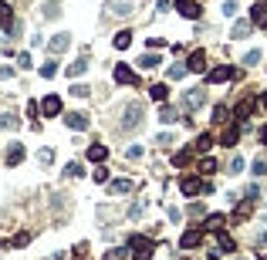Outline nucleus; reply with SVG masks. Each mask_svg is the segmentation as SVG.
<instances>
[{
	"mask_svg": "<svg viewBox=\"0 0 267 260\" xmlns=\"http://www.w3.org/2000/svg\"><path fill=\"white\" fill-rule=\"evenodd\" d=\"M142 118H145L142 102H129V105H125V112H122V128H139Z\"/></svg>",
	"mask_w": 267,
	"mask_h": 260,
	"instance_id": "nucleus-1",
	"label": "nucleus"
},
{
	"mask_svg": "<svg viewBox=\"0 0 267 260\" xmlns=\"http://www.w3.org/2000/svg\"><path fill=\"white\" fill-rule=\"evenodd\" d=\"M179 189H183V196H196V192H213V186L203 182L200 176H183V179H179Z\"/></svg>",
	"mask_w": 267,
	"mask_h": 260,
	"instance_id": "nucleus-2",
	"label": "nucleus"
},
{
	"mask_svg": "<svg viewBox=\"0 0 267 260\" xmlns=\"http://www.w3.org/2000/svg\"><path fill=\"white\" fill-rule=\"evenodd\" d=\"M203 105H206V91L203 88H189L186 95H183V112H196V108H203Z\"/></svg>",
	"mask_w": 267,
	"mask_h": 260,
	"instance_id": "nucleus-3",
	"label": "nucleus"
},
{
	"mask_svg": "<svg viewBox=\"0 0 267 260\" xmlns=\"http://www.w3.org/2000/svg\"><path fill=\"white\" fill-rule=\"evenodd\" d=\"M129 247H132L135 260H149V257H152V240H149V237H132Z\"/></svg>",
	"mask_w": 267,
	"mask_h": 260,
	"instance_id": "nucleus-4",
	"label": "nucleus"
},
{
	"mask_svg": "<svg viewBox=\"0 0 267 260\" xmlns=\"http://www.w3.org/2000/svg\"><path fill=\"white\" fill-rule=\"evenodd\" d=\"M112 75H115V81H119V85H139V75H135L129 64H115V71H112Z\"/></svg>",
	"mask_w": 267,
	"mask_h": 260,
	"instance_id": "nucleus-5",
	"label": "nucleus"
},
{
	"mask_svg": "<svg viewBox=\"0 0 267 260\" xmlns=\"http://www.w3.org/2000/svg\"><path fill=\"white\" fill-rule=\"evenodd\" d=\"M105 11H109L112 17H129L135 7H132V0H109V7H105Z\"/></svg>",
	"mask_w": 267,
	"mask_h": 260,
	"instance_id": "nucleus-6",
	"label": "nucleus"
},
{
	"mask_svg": "<svg viewBox=\"0 0 267 260\" xmlns=\"http://www.w3.org/2000/svg\"><path fill=\"white\" fill-rule=\"evenodd\" d=\"M200 243H203V230H186L179 237V247L183 250H193V247H200Z\"/></svg>",
	"mask_w": 267,
	"mask_h": 260,
	"instance_id": "nucleus-7",
	"label": "nucleus"
},
{
	"mask_svg": "<svg viewBox=\"0 0 267 260\" xmlns=\"http://www.w3.org/2000/svg\"><path fill=\"white\" fill-rule=\"evenodd\" d=\"M65 125H68V128H81V132H85V128H88V115H85V112H68L65 115Z\"/></svg>",
	"mask_w": 267,
	"mask_h": 260,
	"instance_id": "nucleus-8",
	"label": "nucleus"
},
{
	"mask_svg": "<svg viewBox=\"0 0 267 260\" xmlns=\"http://www.w3.org/2000/svg\"><path fill=\"white\" fill-rule=\"evenodd\" d=\"M234 75H237V71L230 68V64H220V68H213L210 75H206V81H210V85H217V81H230Z\"/></svg>",
	"mask_w": 267,
	"mask_h": 260,
	"instance_id": "nucleus-9",
	"label": "nucleus"
},
{
	"mask_svg": "<svg viewBox=\"0 0 267 260\" xmlns=\"http://www.w3.org/2000/svg\"><path fill=\"white\" fill-rule=\"evenodd\" d=\"M240 125H244V122H234V125H227V128H223L220 146H237V139H240Z\"/></svg>",
	"mask_w": 267,
	"mask_h": 260,
	"instance_id": "nucleus-10",
	"label": "nucleus"
},
{
	"mask_svg": "<svg viewBox=\"0 0 267 260\" xmlns=\"http://www.w3.org/2000/svg\"><path fill=\"white\" fill-rule=\"evenodd\" d=\"M41 112H44L47 118H55V115H61V98H58V95H47L44 102H41Z\"/></svg>",
	"mask_w": 267,
	"mask_h": 260,
	"instance_id": "nucleus-11",
	"label": "nucleus"
},
{
	"mask_svg": "<svg viewBox=\"0 0 267 260\" xmlns=\"http://www.w3.org/2000/svg\"><path fill=\"white\" fill-rule=\"evenodd\" d=\"M186 68L196 71V75H200V71H206V51H193V54H189V61H186Z\"/></svg>",
	"mask_w": 267,
	"mask_h": 260,
	"instance_id": "nucleus-12",
	"label": "nucleus"
},
{
	"mask_svg": "<svg viewBox=\"0 0 267 260\" xmlns=\"http://www.w3.org/2000/svg\"><path fill=\"white\" fill-rule=\"evenodd\" d=\"M223 223H227V216H223V213H210L206 220H203V230H210V233H220Z\"/></svg>",
	"mask_w": 267,
	"mask_h": 260,
	"instance_id": "nucleus-13",
	"label": "nucleus"
},
{
	"mask_svg": "<svg viewBox=\"0 0 267 260\" xmlns=\"http://www.w3.org/2000/svg\"><path fill=\"white\" fill-rule=\"evenodd\" d=\"M179 14H183V17H186V21H200V4H196V0H186V4H179Z\"/></svg>",
	"mask_w": 267,
	"mask_h": 260,
	"instance_id": "nucleus-14",
	"label": "nucleus"
},
{
	"mask_svg": "<svg viewBox=\"0 0 267 260\" xmlns=\"http://www.w3.org/2000/svg\"><path fill=\"white\" fill-rule=\"evenodd\" d=\"M68 44H71V34H55V41H47V51L61 54V51H68Z\"/></svg>",
	"mask_w": 267,
	"mask_h": 260,
	"instance_id": "nucleus-15",
	"label": "nucleus"
},
{
	"mask_svg": "<svg viewBox=\"0 0 267 260\" xmlns=\"http://www.w3.org/2000/svg\"><path fill=\"white\" fill-rule=\"evenodd\" d=\"M234 237H230V233H227V230H220V233H217V250H220V253H234Z\"/></svg>",
	"mask_w": 267,
	"mask_h": 260,
	"instance_id": "nucleus-16",
	"label": "nucleus"
},
{
	"mask_svg": "<svg viewBox=\"0 0 267 260\" xmlns=\"http://www.w3.org/2000/svg\"><path fill=\"white\" fill-rule=\"evenodd\" d=\"M24 162V146L21 142H11V149H7V166H21Z\"/></svg>",
	"mask_w": 267,
	"mask_h": 260,
	"instance_id": "nucleus-17",
	"label": "nucleus"
},
{
	"mask_svg": "<svg viewBox=\"0 0 267 260\" xmlns=\"http://www.w3.org/2000/svg\"><path fill=\"white\" fill-rule=\"evenodd\" d=\"M254 108H257V102H247V98H244V102H240V105L234 108V118H237V122H247Z\"/></svg>",
	"mask_w": 267,
	"mask_h": 260,
	"instance_id": "nucleus-18",
	"label": "nucleus"
},
{
	"mask_svg": "<svg viewBox=\"0 0 267 260\" xmlns=\"http://www.w3.org/2000/svg\"><path fill=\"white\" fill-rule=\"evenodd\" d=\"M250 21H254V24H260V27H267V0L254 4V11H250Z\"/></svg>",
	"mask_w": 267,
	"mask_h": 260,
	"instance_id": "nucleus-19",
	"label": "nucleus"
},
{
	"mask_svg": "<svg viewBox=\"0 0 267 260\" xmlns=\"http://www.w3.org/2000/svg\"><path fill=\"white\" fill-rule=\"evenodd\" d=\"M149 95H152V102L166 105V98H169V85H163V81H159V85H152V88H149Z\"/></svg>",
	"mask_w": 267,
	"mask_h": 260,
	"instance_id": "nucleus-20",
	"label": "nucleus"
},
{
	"mask_svg": "<svg viewBox=\"0 0 267 260\" xmlns=\"http://www.w3.org/2000/svg\"><path fill=\"white\" fill-rule=\"evenodd\" d=\"M85 156H88L91 162H105V159H109V149L95 142V146H88V152H85Z\"/></svg>",
	"mask_w": 267,
	"mask_h": 260,
	"instance_id": "nucleus-21",
	"label": "nucleus"
},
{
	"mask_svg": "<svg viewBox=\"0 0 267 260\" xmlns=\"http://www.w3.org/2000/svg\"><path fill=\"white\" fill-rule=\"evenodd\" d=\"M250 31H254V21H237L234 31H230V37H247Z\"/></svg>",
	"mask_w": 267,
	"mask_h": 260,
	"instance_id": "nucleus-22",
	"label": "nucleus"
},
{
	"mask_svg": "<svg viewBox=\"0 0 267 260\" xmlns=\"http://www.w3.org/2000/svg\"><path fill=\"white\" fill-rule=\"evenodd\" d=\"M139 64H142V68H149V71H152V68H159V64H163V57H159L156 51H149V54H142V57H139Z\"/></svg>",
	"mask_w": 267,
	"mask_h": 260,
	"instance_id": "nucleus-23",
	"label": "nucleus"
},
{
	"mask_svg": "<svg viewBox=\"0 0 267 260\" xmlns=\"http://www.w3.org/2000/svg\"><path fill=\"white\" fill-rule=\"evenodd\" d=\"M132 189V182L129 179H115V182H109V192H115V196H122V192H129Z\"/></svg>",
	"mask_w": 267,
	"mask_h": 260,
	"instance_id": "nucleus-24",
	"label": "nucleus"
},
{
	"mask_svg": "<svg viewBox=\"0 0 267 260\" xmlns=\"http://www.w3.org/2000/svg\"><path fill=\"white\" fill-rule=\"evenodd\" d=\"M179 115H176V108H169V105H163V108H159V122L163 125H169V122H176Z\"/></svg>",
	"mask_w": 267,
	"mask_h": 260,
	"instance_id": "nucleus-25",
	"label": "nucleus"
},
{
	"mask_svg": "<svg viewBox=\"0 0 267 260\" xmlns=\"http://www.w3.org/2000/svg\"><path fill=\"white\" fill-rule=\"evenodd\" d=\"M227 118H230V108H227V105H217V108H213V125H223Z\"/></svg>",
	"mask_w": 267,
	"mask_h": 260,
	"instance_id": "nucleus-26",
	"label": "nucleus"
},
{
	"mask_svg": "<svg viewBox=\"0 0 267 260\" xmlns=\"http://www.w3.org/2000/svg\"><path fill=\"white\" fill-rule=\"evenodd\" d=\"M112 44L119 47V51H125V47L132 44V34H129V31H119V34H115V41H112Z\"/></svg>",
	"mask_w": 267,
	"mask_h": 260,
	"instance_id": "nucleus-27",
	"label": "nucleus"
},
{
	"mask_svg": "<svg viewBox=\"0 0 267 260\" xmlns=\"http://www.w3.org/2000/svg\"><path fill=\"white\" fill-rule=\"evenodd\" d=\"M0 27H14V14L7 4H0Z\"/></svg>",
	"mask_w": 267,
	"mask_h": 260,
	"instance_id": "nucleus-28",
	"label": "nucleus"
},
{
	"mask_svg": "<svg viewBox=\"0 0 267 260\" xmlns=\"http://www.w3.org/2000/svg\"><path fill=\"white\" fill-rule=\"evenodd\" d=\"M200 172H203V176H210V172H217V159H213V156L200 159Z\"/></svg>",
	"mask_w": 267,
	"mask_h": 260,
	"instance_id": "nucleus-29",
	"label": "nucleus"
},
{
	"mask_svg": "<svg viewBox=\"0 0 267 260\" xmlns=\"http://www.w3.org/2000/svg\"><path fill=\"white\" fill-rule=\"evenodd\" d=\"M85 68H88V64H85V57H78L75 64H68V75H71V78H78V75H85Z\"/></svg>",
	"mask_w": 267,
	"mask_h": 260,
	"instance_id": "nucleus-30",
	"label": "nucleus"
},
{
	"mask_svg": "<svg viewBox=\"0 0 267 260\" xmlns=\"http://www.w3.org/2000/svg\"><path fill=\"white\" fill-rule=\"evenodd\" d=\"M196 149H200V152H210V149H213V136H210V132H203V136L196 139Z\"/></svg>",
	"mask_w": 267,
	"mask_h": 260,
	"instance_id": "nucleus-31",
	"label": "nucleus"
},
{
	"mask_svg": "<svg viewBox=\"0 0 267 260\" xmlns=\"http://www.w3.org/2000/svg\"><path fill=\"white\" fill-rule=\"evenodd\" d=\"M250 169H254V176H267V156H257Z\"/></svg>",
	"mask_w": 267,
	"mask_h": 260,
	"instance_id": "nucleus-32",
	"label": "nucleus"
},
{
	"mask_svg": "<svg viewBox=\"0 0 267 260\" xmlns=\"http://www.w3.org/2000/svg\"><path fill=\"white\" fill-rule=\"evenodd\" d=\"M173 166H179V169H183V166H189V149H179L176 156H173Z\"/></svg>",
	"mask_w": 267,
	"mask_h": 260,
	"instance_id": "nucleus-33",
	"label": "nucleus"
},
{
	"mask_svg": "<svg viewBox=\"0 0 267 260\" xmlns=\"http://www.w3.org/2000/svg\"><path fill=\"white\" fill-rule=\"evenodd\" d=\"M125 253H129V250H125V247H112V250H109V253H105V257H101V260H122Z\"/></svg>",
	"mask_w": 267,
	"mask_h": 260,
	"instance_id": "nucleus-34",
	"label": "nucleus"
},
{
	"mask_svg": "<svg viewBox=\"0 0 267 260\" xmlns=\"http://www.w3.org/2000/svg\"><path fill=\"white\" fill-rule=\"evenodd\" d=\"M17 118H14V115H0V128H17Z\"/></svg>",
	"mask_w": 267,
	"mask_h": 260,
	"instance_id": "nucleus-35",
	"label": "nucleus"
},
{
	"mask_svg": "<svg viewBox=\"0 0 267 260\" xmlns=\"http://www.w3.org/2000/svg\"><path fill=\"white\" fill-rule=\"evenodd\" d=\"M244 64H247V68H250V64H260V51H257V47H254V51H247Z\"/></svg>",
	"mask_w": 267,
	"mask_h": 260,
	"instance_id": "nucleus-36",
	"label": "nucleus"
},
{
	"mask_svg": "<svg viewBox=\"0 0 267 260\" xmlns=\"http://www.w3.org/2000/svg\"><path fill=\"white\" fill-rule=\"evenodd\" d=\"M183 75H186V64H173V68H169V78L173 81H179Z\"/></svg>",
	"mask_w": 267,
	"mask_h": 260,
	"instance_id": "nucleus-37",
	"label": "nucleus"
},
{
	"mask_svg": "<svg viewBox=\"0 0 267 260\" xmlns=\"http://www.w3.org/2000/svg\"><path fill=\"white\" fill-rule=\"evenodd\" d=\"M91 179H95V182H109V169H105V166H98V169L91 172Z\"/></svg>",
	"mask_w": 267,
	"mask_h": 260,
	"instance_id": "nucleus-38",
	"label": "nucleus"
},
{
	"mask_svg": "<svg viewBox=\"0 0 267 260\" xmlns=\"http://www.w3.org/2000/svg\"><path fill=\"white\" fill-rule=\"evenodd\" d=\"M58 75V64L55 61H51V64H44V68H41V78H55Z\"/></svg>",
	"mask_w": 267,
	"mask_h": 260,
	"instance_id": "nucleus-39",
	"label": "nucleus"
},
{
	"mask_svg": "<svg viewBox=\"0 0 267 260\" xmlns=\"http://www.w3.org/2000/svg\"><path fill=\"white\" fill-rule=\"evenodd\" d=\"M247 216H250V206L240 203V206H237V213H234V220H247Z\"/></svg>",
	"mask_w": 267,
	"mask_h": 260,
	"instance_id": "nucleus-40",
	"label": "nucleus"
},
{
	"mask_svg": "<svg viewBox=\"0 0 267 260\" xmlns=\"http://www.w3.org/2000/svg\"><path fill=\"white\" fill-rule=\"evenodd\" d=\"M220 11H223V17H234V14H237V4H234V0H227Z\"/></svg>",
	"mask_w": 267,
	"mask_h": 260,
	"instance_id": "nucleus-41",
	"label": "nucleus"
},
{
	"mask_svg": "<svg viewBox=\"0 0 267 260\" xmlns=\"http://www.w3.org/2000/svg\"><path fill=\"white\" fill-rule=\"evenodd\" d=\"M71 95H75V98H85V95H88V85H71Z\"/></svg>",
	"mask_w": 267,
	"mask_h": 260,
	"instance_id": "nucleus-42",
	"label": "nucleus"
},
{
	"mask_svg": "<svg viewBox=\"0 0 267 260\" xmlns=\"http://www.w3.org/2000/svg\"><path fill=\"white\" fill-rule=\"evenodd\" d=\"M27 243H31V233H17L14 237V247H27Z\"/></svg>",
	"mask_w": 267,
	"mask_h": 260,
	"instance_id": "nucleus-43",
	"label": "nucleus"
},
{
	"mask_svg": "<svg viewBox=\"0 0 267 260\" xmlns=\"http://www.w3.org/2000/svg\"><path fill=\"white\" fill-rule=\"evenodd\" d=\"M240 169H244V159L234 156V159H230V172H240Z\"/></svg>",
	"mask_w": 267,
	"mask_h": 260,
	"instance_id": "nucleus-44",
	"label": "nucleus"
},
{
	"mask_svg": "<svg viewBox=\"0 0 267 260\" xmlns=\"http://www.w3.org/2000/svg\"><path fill=\"white\" fill-rule=\"evenodd\" d=\"M65 176H81V166H78V162H68V169H65Z\"/></svg>",
	"mask_w": 267,
	"mask_h": 260,
	"instance_id": "nucleus-45",
	"label": "nucleus"
},
{
	"mask_svg": "<svg viewBox=\"0 0 267 260\" xmlns=\"http://www.w3.org/2000/svg\"><path fill=\"white\" fill-rule=\"evenodd\" d=\"M37 159H41V162H44V166H47V162L55 159V152H51V149H41V152H37Z\"/></svg>",
	"mask_w": 267,
	"mask_h": 260,
	"instance_id": "nucleus-46",
	"label": "nucleus"
},
{
	"mask_svg": "<svg viewBox=\"0 0 267 260\" xmlns=\"http://www.w3.org/2000/svg\"><path fill=\"white\" fill-rule=\"evenodd\" d=\"M149 47H152V51H159V47H166V41H163V37H149Z\"/></svg>",
	"mask_w": 267,
	"mask_h": 260,
	"instance_id": "nucleus-47",
	"label": "nucleus"
},
{
	"mask_svg": "<svg viewBox=\"0 0 267 260\" xmlns=\"http://www.w3.org/2000/svg\"><path fill=\"white\" fill-rule=\"evenodd\" d=\"M125 156H129V159H139V156H142V146H129V152H125Z\"/></svg>",
	"mask_w": 267,
	"mask_h": 260,
	"instance_id": "nucleus-48",
	"label": "nucleus"
},
{
	"mask_svg": "<svg viewBox=\"0 0 267 260\" xmlns=\"http://www.w3.org/2000/svg\"><path fill=\"white\" fill-rule=\"evenodd\" d=\"M129 216H132V220H135V216H142V203H132V206H129Z\"/></svg>",
	"mask_w": 267,
	"mask_h": 260,
	"instance_id": "nucleus-49",
	"label": "nucleus"
},
{
	"mask_svg": "<svg viewBox=\"0 0 267 260\" xmlns=\"http://www.w3.org/2000/svg\"><path fill=\"white\" fill-rule=\"evenodd\" d=\"M17 64H21V68H31V54H27V51H24V54L17 57Z\"/></svg>",
	"mask_w": 267,
	"mask_h": 260,
	"instance_id": "nucleus-50",
	"label": "nucleus"
},
{
	"mask_svg": "<svg viewBox=\"0 0 267 260\" xmlns=\"http://www.w3.org/2000/svg\"><path fill=\"white\" fill-rule=\"evenodd\" d=\"M44 14H47V17H58L61 11H58V4H47V7H44Z\"/></svg>",
	"mask_w": 267,
	"mask_h": 260,
	"instance_id": "nucleus-51",
	"label": "nucleus"
},
{
	"mask_svg": "<svg viewBox=\"0 0 267 260\" xmlns=\"http://www.w3.org/2000/svg\"><path fill=\"white\" fill-rule=\"evenodd\" d=\"M37 112H41V105H37V102H27V115H31V118H34V115H37Z\"/></svg>",
	"mask_w": 267,
	"mask_h": 260,
	"instance_id": "nucleus-52",
	"label": "nucleus"
},
{
	"mask_svg": "<svg viewBox=\"0 0 267 260\" xmlns=\"http://www.w3.org/2000/svg\"><path fill=\"white\" fill-rule=\"evenodd\" d=\"M260 142H264V146H267V125H264V128H260Z\"/></svg>",
	"mask_w": 267,
	"mask_h": 260,
	"instance_id": "nucleus-53",
	"label": "nucleus"
},
{
	"mask_svg": "<svg viewBox=\"0 0 267 260\" xmlns=\"http://www.w3.org/2000/svg\"><path fill=\"white\" fill-rule=\"evenodd\" d=\"M4 247H7V243H4V240H0V250H4Z\"/></svg>",
	"mask_w": 267,
	"mask_h": 260,
	"instance_id": "nucleus-54",
	"label": "nucleus"
},
{
	"mask_svg": "<svg viewBox=\"0 0 267 260\" xmlns=\"http://www.w3.org/2000/svg\"><path fill=\"white\" fill-rule=\"evenodd\" d=\"M176 4H186V0H176Z\"/></svg>",
	"mask_w": 267,
	"mask_h": 260,
	"instance_id": "nucleus-55",
	"label": "nucleus"
}]
</instances>
